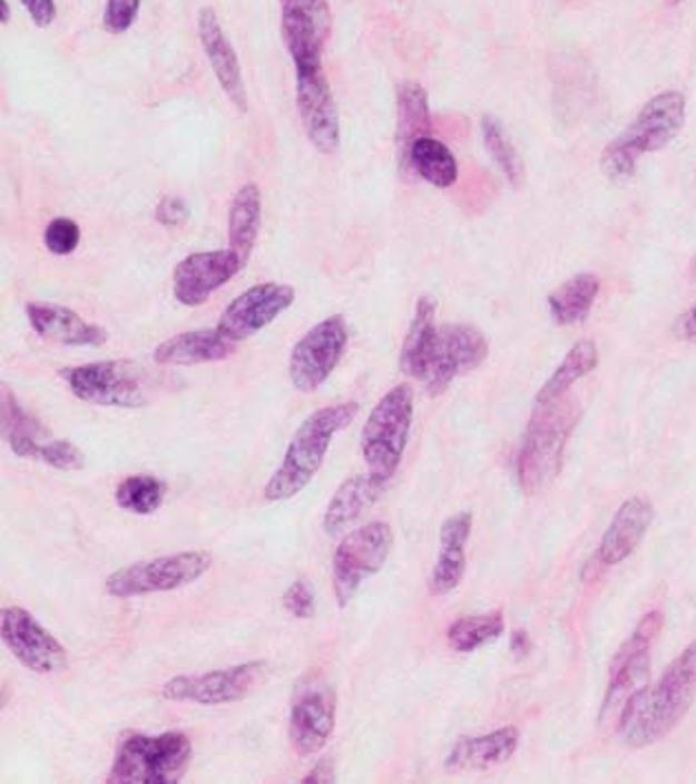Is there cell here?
I'll return each mask as SVG.
<instances>
[{
    "label": "cell",
    "mask_w": 696,
    "mask_h": 784,
    "mask_svg": "<svg viewBox=\"0 0 696 784\" xmlns=\"http://www.w3.org/2000/svg\"><path fill=\"white\" fill-rule=\"evenodd\" d=\"M62 379L78 400L100 406L136 409L148 400L150 393L148 372L134 361L89 363L65 370Z\"/></svg>",
    "instance_id": "cell-10"
},
{
    "label": "cell",
    "mask_w": 696,
    "mask_h": 784,
    "mask_svg": "<svg viewBox=\"0 0 696 784\" xmlns=\"http://www.w3.org/2000/svg\"><path fill=\"white\" fill-rule=\"evenodd\" d=\"M235 352V343L219 330H195L177 334L155 347L153 361L164 367H193L226 361Z\"/></svg>",
    "instance_id": "cell-24"
},
{
    "label": "cell",
    "mask_w": 696,
    "mask_h": 784,
    "mask_svg": "<svg viewBox=\"0 0 696 784\" xmlns=\"http://www.w3.org/2000/svg\"><path fill=\"white\" fill-rule=\"evenodd\" d=\"M664 630V612L653 610L641 617L630 639L612 656L608 689L604 696L599 725L619 732L633 700L650 683V650Z\"/></svg>",
    "instance_id": "cell-6"
},
{
    "label": "cell",
    "mask_w": 696,
    "mask_h": 784,
    "mask_svg": "<svg viewBox=\"0 0 696 784\" xmlns=\"http://www.w3.org/2000/svg\"><path fill=\"white\" fill-rule=\"evenodd\" d=\"M166 498V484L155 476L125 478L116 489V502L122 511L136 516L155 513Z\"/></svg>",
    "instance_id": "cell-35"
},
{
    "label": "cell",
    "mask_w": 696,
    "mask_h": 784,
    "mask_svg": "<svg viewBox=\"0 0 696 784\" xmlns=\"http://www.w3.org/2000/svg\"><path fill=\"white\" fill-rule=\"evenodd\" d=\"M471 526H473L471 513H458L442 523L440 552H438V561L433 566L431 579H429L431 595L442 597L460 586V581L464 577V568H467L464 548L471 537Z\"/></svg>",
    "instance_id": "cell-25"
},
{
    "label": "cell",
    "mask_w": 696,
    "mask_h": 784,
    "mask_svg": "<svg viewBox=\"0 0 696 784\" xmlns=\"http://www.w3.org/2000/svg\"><path fill=\"white\" fill-rule=\"evenodd\" d=\"M385 487L376 484L370 473L345 480L327 504L323 528L327 535H341L365 513V509L379 498Z\"/></svg>",
    "instance_id": "cell-26"
},
{
    "label": "cell",
    "mask_w": 696,
    "mask_h": 784,
    "mask_svg": "<svg viewBox=\"0 0 696 784\" xmlns=\"http://www.w3.org/2000/svg\"><path fill=\"white\" fill-rule=\"evenodd\" d=\"M141 0H109L105 9V29L111 33H125L134 27Z\"/></svg>",
    "instance_id": "cell-40"
},
{
    "label": "cell",
    "mask_w": 696,
    "mask_h": 784,
    "mask_svg": "<svg viewBox=\"0 0 696 784\" xmlns=\"http://www.w3.org/2000/svg\"><path fill=\"white\" fill-rule=\"evenodd\" d=\"M686 125V98L679 91H664L655 96L635 122L615 137L601 153V170L624 182L635 175L637 164L644 155L666 148Z\"/></svg>",
    "instance_id": "cell-3"
},
{
    "label": "cell",
    "mask_w": 696,
    "mask_h": 784,
    "mask_svg": "<svg viewBox=\"0 0 696 784\" xmlns=\"http://www.w3.org/2000/svg\"><path fill=\"white\" fill-rule=\"evenodd\" d=\"M193 758L190 738L182 732L129 736L116 754L109 784L182 783Z\"/></svg>",
    "instance_id": "cell-7"
},
{
    "label": "cell",
    "mask_w": 696,
    "mask_h": 784,
    "mask_svg": "<svg viewBox=\"0 0 696 784\" xmlns=\"http://www.w3.org/2000/svg\"><path fill=\"white\" fill-rule=\"evenodd\" d=\"M2 433L9 449L18 458L38 460V438L45 435V429H40V424L18 404V400L9 390L2 393Z\"/></svg>",
    "instance_id": "cell-33"
},
{
    "label": "cell",
    "mask_w": 696,
    "mask_h": 784,
    "mask_svg": "<svg viewBox=\"0 0 696 784\" xmlns=\"http://www.w3.org/2000/svg\"><path fill=\"white\" fill-rule=\"evenodd\" d=\"M283 606H285V610L292 615V617H296V619H312L314 617V610H316V606H314V590H312V586L307 584V581H303V579H296L287 590H285V595H283Z\"/></svg>",
    "instance_id": "cell-39"
},
{
    "label": "cell",
    "mask_w": 696,
    "mask_h": 784,
    "mask_svg": "<svg viewBox=\"0 0 696 784\" xmlns=\"http://www.w3.org/2000/svg\"><path fill=\"white\" fill-rule=\"evenodd\" d=\"M45 246L58 257L71 255L80 246V226L67 217L53 219L45 231Z\"/></svg>",
    "instance_id": "cell-37"
},
{
    "label": "cell",
    "mask_w": 696,
    "mask_h": 784,
    "mask_svg": "<svg viewBox=\"0 0 696 784\" xmlns=\"http://www.w3.org/2000/svg\"><path fill=\"white\" fill-rule=\"evenodd\" d=\"M210 566L213 557L202 550L155 557L116 570L107 579V592L116 599H134L144 595L177 590L202 579L210 570Z\"/></svg>",
    "instance_id": "cell-9"
},
{
    "label": "cell",
    "mask_w": 696,
    "mask_h": 784,
    "mask_svg": "<svg viewBox=\"0 0 696 784\" xmlns=\"http://www.w3.org/2000/svg\"><path fill=\"white\" fill-rule=\"evenodd\" d=\"M334 723H336L334 689L321 678L303 683V687L294 694L290 721H287L290 743L294 752L301 758L318 754L327 745L334 732Z\"/></svg>",
    "instance_id": "cell-15"
},
{
    "label": "cell",
    "mask_w": 696,
    "mask_h": 784,
    "mask_svg": "<svg viewBox=\"0 0 696 784\" xmlns=\"http://www.w3.org/2000/svg\"><path fill=\"white\" fill-rule=\"evenodd\" d=\"M296 107L314 148L332 155L341 146V118L323 71L296 76Z\"/></svg>",
    "instance_id": "cell-19"
},
{
    "label": "cell",
    "mask_w": 696,
    "mask_h": 784,
    "mask_svg": "<svg viewBox=\"0 0 696 784\" xmlns=\"http://www.w3.org/2000/svg\"><path fill=\"white\" fill-rule=\"evenodd\" d=\"M356 413V402H341L307 415L292 435L281 467L266 484V500L283 502L298 496L321 471L332 438L350 427Z\"/></svg>",
    "instance_id": "cell-2"
},
{
    "label": "cell",
    "mask_w": 696,
    "mask_h": 784,
    "mask_svg": "<svg viewBox=\"0 0 696 784\" xmlns=\"http://www.w3.org/2000/svg\"><path fill=\"white\" fill-rule=\"evenodd\" d=\"M597 365H599L597 343L590 339L579 341L577 345L570 347V352L566 354V359L557 367L556 374L540 390L538 398H536V404H547L559 395H563L577 381H581L586 374H590Z\"/></svg>",
    "instance_id": "cell-32"
},
{
    "label": "cell",
    "mask_w": 696,
    "mask_h": 784,
    "mask_svg": "<svg viewBox=\"0 0 696 784\" xmlns=\"http://www.w3.org/2000/svg\"><path fill=\"white\" fill-rule=\"evenodd\" d=\"M29 11L33 24L49 27L56 20V2L53 0H20Z\"/></svg>",
    "instance_id": "cell-42"
},
{
    "label": "cell",
    "mask_w": 696,
    "mask_h": 784,
    "mask_svg": "<svg viewBox=\"0 0 696 784\" xmlns=\"http://www.w3.org/2000/svg\"><path fill=\"white\" fill-rule=\"evenodd\" d=\"M188 206L184 199L179 197H164L159 204H157V210H155V217L159 224L168 226V228H175V226H182L186 219H188Z\"/></svg>",
    "instance_id": "cell-41"
},
{
    "label": "cell",
    "mask_w": 696,
    "mask_h": 784,
    "mask_svg": "<svg viewBox=\"0 0 696 784\" xmlns=\"http://www.w3.org/2000/svg\"><path fill=\"white\" fill-rule=\"evenodd\" d=\"M653 518H655V507L648 498L635 496L626 500L604 532V539L597 550L599 561L608 568L628 559L635 552V548L641 543L644 535L648 532Z\"/></svg>",
    "instance_id": "cell-22"
},
{
    "label": "cell",
    "mask_w": 696,
    "mask_h": 784,
    "mask_svg": "<svg viewBox=\"0 0 696 784\" xmlns=\"http://www.w3.org/2000/svg\"><path fill=\"white\" fill-rule=\"evenodd\" d=\"M0 635L4 648L16 656V660L36 674H58L69 665L62 644L22 608L11 606L2 610Z\"/></svg>",
    "instance_id": "cell-16"
},
{
    "label": "cell",
    "mask_w": 696,
    "mask_h": 784,
    "mask_svg": "<svg viewBox=\"0 0 696 784\" xmlns=\"http://www.w3.org/2000/svg\"><path fill=\"white\" fill-rule=\"evenodd\" d=\"M29 325L38 336L49 343L69 347H100L107 343V332L94 323H87L78 312L47 301H33L27 305Z\"/></svg>",
    "instance_id": "cell-21"
},
{
    "label": "cell",
    "mask_w": 696,
    "mask_h": 784,
    "mask_svg": "<svg viewBox=\"0 0 696 784\" xmlns=\"http://www.w3.org/2000/svg\"><path fill=\"white\" fill-rule=\"evenodd\" d=\"M525 646H529V637H527V633H513V641H511L513 653H518V648H522V653H525Z\"/></svg>",
    "instance_id": "cell-45"
},
{
    "label": "cell",
    "mask_w": 696,
    "mask_h": 784,
    "mask_svg": "<svg viewBox=\"0 0 696 784\" xmlns=\"http://www.w3.org/2000/svg\"><path fill=\"white\" fill-rule=\"evenodd\" d=\"M520 743V729L509 725L487 736L460 738L444 761L449 774L462 772H487L504 765L513 758Z\"/></svg>",
    "instance_id": "cell-23"
},
{
    "label": "cell",
    "mask_w": 696,
    "mask_h": 784,
    "mask_svg": "<svg viewBox=\"0 0 696 784\" xmlns=\"http://www.w3.org/2000/svg\"><path fill=\"white\" fill-rule=\"evenodd\" d=\"M262 231V190L257 184H246L237 190L228 215L231 248L248 263Z\"/></svg>",
    "instance_id": "cell-28"
},
{
    "label": "cell",
    "mask_w": 696,
    "mask_h": 784,
    "mask_svg": "<svg viewBox=\"0 0 696 784\" xmlns=\"http://www.w3.org/2000/svg\"><path fill=\"white\" fill-rule=\"evenodd\" d=\"M303 784H314V783H334V765L330 758L321 761L303 781Z\"/></svg>",
    "instance_id": "cell-43"
},
{
    "label": "cell",
    "mask_w": 696,
    "mask_h": 784,
    "mask_svg": "<svg viewBox=\"0 0 696 784\" xmlns=\"http://www.w3.org/2000/svg\"><path fill=\"white\" fill-rule=\"evenodd\" d=\"M283 40L292 56L296 76L323 71V51L332 33L327 0H281Z\"/></svg>",
    "instance_id": "cell-12"
},
{
    "label": "cell",
    "mask_w": 696,
    "mask_h": 784,
    "mask_svg": "<svg viewBox=\"0 0 696 784\" xmlns=\"http://www.w3.org/2000/svg\"><path fill=\"white\" fill-rule=\"evenodd\" d=\"M489 356V343L480 330L464 323L438 327L433 356L424 376L431 395L444 392L458 376L478 370Z\"/></svg>",
    "instance_id": "cell-14"
},
{
    "label": "cell",
    "mask_w": 696,
    "mask_h": 784,
    "mask_svg": "<svg viewBox=\"0 0 696 784\" xmlns=\"http://www.w3.org/2000/svg\"><path fill=\"white\" fill-rule=\"evenodd\" d=\"M482 137H484V146H487L489 155L500 166V170L507 175V179L513 186H520V182L525 179V164H522L516 146L507 137L502 125L496 118L484 116L482 118Z\"/></svg>",
    "instance_id": "cell-36"
},
{
    "label": "cell",
    "mask_w": 696,
    "mask_h": 784,
    "mask_svg": "<svg viewBox=\"0 0 696 784\" xmlns=\"http://www.w3.org/2000/svg\"><path fill=\"white\" fill-rule=\"evenodd\" d=\"M577 420L579 406L566 393L547 404H536L518 455V480L525 493L533 496L553 484Z\"/></svg>",
    "instance_id": "cell-4"
},
{
    "label": "cell",
    "mask_w": 696,
    "mask_h": 784,
    "mask_svg": "<svg viewBox=\"0 0 696 784\" xmlns=\"http://www.w3.org/2000/svg\"><path fill=\"white\" fill-rule=\"evenodd\" d=\"M504 633L502 612L473 615L453 621L447 630V641L455 653H476L478 648L500 639Z\"/></svg>",
    "instance_id": "cell-34"
},
{
    "label": "cell",
    "mask_w": 696,
    "mask_h": 784,
    "mask_svg": "<svg viewBox=\"0 0 696 784\" xmlns=\"http://www.w3.org/2000/svg\"><path fill=\"white\" fill-rule=\"evenodd\" d=\"M435 336H438L435 301L431 296H420L416 312H414V321L410 325V332L405 336L403 352H401V370L408 376H412L416 381H424V376L429 372L431 356H433Z\"/></svg>",
    "instance_id": "cell-27"
},
{
    "label": "cell",
    "mask_w": 696,
    "mask_h": 784,
    "mask_svg": "<svg viewBox=\"0 0 696 784\" xmlns=\"http://www.w3.org/2000/svg\"><path fill=\"white\" fill-rule=\"evenodd\" d=\"M246 263L233 251L195 253L175 265L173 294L186 307L204 305L215 290L226 285Z\"/></svg>",
    "instance_id": "cell-18"
},
{
    "label": "cell",
    "mask_w": 696,
    "mask_h": 784,
    "mask_svg": "<svg viewBox=\"0 0 696 784\" xmlns=\"http://www.w3.org/2000/svg\"><path fill=\"white\" fill-rule=\"evenodd\" d=\"M696 698V641L679 654L655 687H646L626 712L619 734L628 747H650L666 738Z\"/></svg>",
    "instance_id": "cell-1"
},
{
    "label": "cell",
    "mask_w": 696,
    "mask_h": 784,
    "mask_svg": "<svg viewBox=\"0 0 696 784\" xmlns=\"http://www.w3.org/2000/svg\"><path fill=\"white\" fill-rule=\"evenodd\" d=\"M679 334L688 341L696 343V305L679 321Z\"/></svg>",
    "instance_id": "cell-44"
},
{
    "label": "cell",
    "mask_w": 696,
    "mask_h": 784,
    "mask_svg": "<svg viewBox=\"0 0 696 784\" xmlns=\"http://www.w3.org/2000/svg\"><path fill=\"white\" fill-rule=\"evenodd\" d=\"M431 133L429 96L422 85L408 80L399 87V127L396 139L401 150L408 155L412 144Z\"/></svg>",
    "instance_id": "cell-31"
},
{
    "label": "cell",
    "mask_w": 696,
    "mask_h": 784,
    "mask_svg": "<svg viewBox=\"0 0 696 784\" xmlns=\"http://www.w3.org/2000/svg\"><path fill=\"white\" fill-rule=\"evenodd\" d=\"M268 674V663L253 660L228 669L206 672L197 676H177L161 687L166 700L226 705L246 698Z\"/></svg>",
    "instance_id": "cell-13"
},
{
    "label": "cell",
    "mask_w": 696,
    "mask_h": 784,
    "mask_svg": "<svg viewBox=\"0 0 696 784\" xmlns=\"http://www.w3.org/2000/svg\"><path fill=\"white\" fill-rule=\"evenodd\" d=\"M599 294V278L590 272H581L549 294V310L559 325L581 323Z\"/></svg>",
    "instance_id": "cell-29"
},
{
    "label": "cell",
    "mask_w": 696,
    "mask_h": 784,
    "mask_svg": "<svg viewBox=\"0 0 696 784\" xmlns=\"http://www.w3.org/2000/svg\"><path fill=\"white\" fill-rule=\"evenodd\" d=\"M197 27H199L202 47L208 56V62H210L224 94L242 114H246L248 111V91L244 85L242 65L237 60L233 45L228 42L226 33H224L222 24H219V18L213 7H204L199 11Z\"/></svg>",
    "instance_id": "cell-20"
},
{
    "label": "cell",
    "mask_w": 696,
    "mask_h": 784,
    "mask_svg": "<svg viewBox=\"0 0 696 784\" xmlns=\"http://www.w3.org/2000/svg\"><path fill=\"white\" fill-rule=\"evenodd\" d=\"M394 546V530L388 522H372L347 532L332 559V584L341 608H345L365 579L381 572Z\"/></svg>",
    "instance_id": "cell-8"
},
{
    "label": "cell",
    "mask_w": 696,
    "mask_h": 784,
    "mask_svg": "<svg viewBox=\"0 0 696 784\" xmlns=\"http://www.w3.org/2000/svg\"><path fill=\"white\" fill-rule=\"evenodd\" d=\"M408 159L418 175L435 188H449L458 182V161L453 153L447 144L431 135L420 137L412 144Z\"/></svg>",
    "instance_id": "cell-30"
},
{
    "label": "cell",
    "mask_w": 696,
    "mask_h": 784,
    "mask_svg": "<svg viewBox=\"0 0 696 784\" xmlns=\"http://www.w3.org/2000/svg\"><path fill=\"white\" fill-rule=\"evenodd\" d=\"M0 18H2V24H7L11 18V9H9L7 0H0Z\"/></svg>",
    "instance_id": "cell-46"
},
{
    "label": "cell",
    "mask_w": 696,
    "mask_h": 784,
    "mask_svg": "<svg viewBox=\"0 0 696 784\" xmlns=\"http://www.w3.org/2000/svg\"><path fill=\"white\" fill-rule=\"evenodd\" d=\"M350 334L341 314L327 316L298 339L290 354V381L303 393L316 392L336 370Z\"/></svg>",
    "instance_id": "cell-11"
},
{
    "label": "cell",
    "mask_w": 696,
    "mask_h": 784,
    "mask_svg": "<svg viewBox=\"0 0 696 784\" xmlns=\"http://www.w3.org/2000/svg\"><path fill=\"white\" fill-rule=\"evenodd\" d=\"M38 460L58 469V471H78L85 467V453L69 440H56L49 444H40Z\"/></svg>",
    "instance_id": "cell-38"
},
{
    "label": "cell",
    "mask_w": 696,
    "mask_h": 784,
    "mask_svg": "<svg viewBox=\"0 0 696 784\" xmlns=\"http://www.w3.org/2000/svg\"><path fill=\"white\" fill-rule=\"evenodd\" d=\"M414 420V393L410 385H396L385 393L367 415L361 433V451L370 478L385 487L399 471Z\"/></svg>",
    "instance_id": "cell-5"
},
{
    "label": "cell",
    "mask_w": 696,
    "mask_h": 784,
    "mask_svg": "<svg viewBox=\"0 0 696 784\" xmlns=\"http://www.w3.org/2000/svg\"><path fill=\"white\" fill-rule=\"evenodd\" d=\"M294 287L285 283H259L239 294L219 316L217 330L233 343H242L268 327L294 303Z\"/></svg>",
    "instance_id": "cell-17"
}]
</instances>
